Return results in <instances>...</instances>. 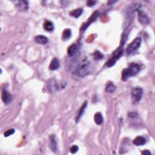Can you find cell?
Wrapping results in <instances>:
<instances>
[{"mask_svg":"<svg viewBox=\"0 0 155 155\" xmlns=\"http://www.w3.org/2000/svg\"><path fill=\"white\" fill-rule=\"evenodd\" d=\"M92 68L90 63L86 59H84L82 60V61L78 64V67L75 70V73L79 77H84L90 73Z\"/></svg>","mask_w":155,"mask_h":155,"instance_id":"1","label":"cell"},{"mask_svg":"<svg viewBox=\"0 0 155 155\" xmlns=\"http://www.w3.org/2000/svg\"><path fill=\"white\" fill-rule=\"evenodd\" d=\"M141 67L139 64L132 63L128 66V68L124 69L122 73V79L124 81H126L130 77L136 75L140 71Z\"/></svg>","mask_w":155,"mask_h":155,"instance_id":"2","label":"cell"},{"mask_svg":"<svg viewBox=\"0 0 155 155\" xmlns=\"http://www.w3.org/2000/svg\"><path fill=\"white\" fill-rule=\"evenodd\" d=\"M142 39L141 38H136L127 47V53L128 54H131L135 51L141 46Z\"/></svg>","mask_w":155,"mask_h":155,"instance_id":"3","label":"cell"},{"mask_svg":"<svg viewBox=\"0 0 155 155\" xmlns=\"http://www.w3.org/2000/svg\"><path fill=\"white\" fill-rule=\"evenodd\" d=\"M123 55V49L122 48H119L117 51L114 52L113 54L112 57L106 63V66L110 67L115 64L117 60Z\"/></svg>","mask_w":155,"mask_h":155,"instance_id":"4","label":"cell"},{"mask_svg":"<svg viewBox=\"0 0 155 155\" xmlns=\"http://www.w3.org/2000/svg\"><path fill=\"white\" fill-rule=\"evenodd\" d=\"M143 94V90L141 87H134L131 92L132 98L133 102L136 103L141 100Z\"/></svg>","mask_w":155,"mask_h":155,"instance_id":"5","label":"cell"},{"mask_svg":"<svg viewBox=\"0 0 155 155\" xmlns=\"http://www.w3.org/2000/svg\"><path fill=\"white\" fill-rule=\"evenodd\" d=\"M138 19L139 23L142 25H147L150 22L149 18L147 14L139 9L138 10Z\"/></svg>","mask_w":155,"mask_h":155,"instance_id":"6","label":"cell"},{"mask_svg":"<svg viewBox=\"0 0 155 155\" xmlns=\"http://www.w3.org/2000/svg\"><path fill=\"white\" fill-rule=\"evenodd\" d=\"M48 88L51 91L58 90L60 88H63L64 86L59 84L58 82H56L54 79H50L47 82Z\"/></svg>","mask_w":155,"mask_h":155,"instance_id":"7","label":"cell"},{"mask_svg":"<svg viewBox=\"0 0 155 155\" xmlns=\"http://www.w3.org/2000/svg\"><path fill=\"white\" fill-rule=\"evenodd\" d=\"M49 147L53 152H56L58 148L57 138L55 135H51L49 137Z\"/></svg>","mask_w":155,"mask_h":155,"instance_id":"8","label":"cell"},{"mask_svg":"<svg viewBox=\"0 0 155 155\" xmlns=\"http://www.w3.org/2000/svg\"><path fill=\"white\" fill-rule=\"evenodd\" d=\"M2 99L4 102L6 104H8L12 101V97L11 94L10 93L6 90H3L2 91Z\"/></svg>","mask_w":155,"mask_h":155,"instance_id":"9","label":"cell"},{"mask_svg":"<svg viewBox=\"0 0 155 155\" xmlns=\"http://www.w3.org/2000/svg\"><path fill=\"white\" fill-rule=\"evenodd\" d=\"M16 7L20 11H26L28 9V2L26 1H17L16 4Z\"/></svg>","mask_w":155,"mask_h":155,"instance_id":"10","label":"cell"},{"mask_svg":"<svg viewBox=\"0 0 155 155\" xmlns=\"http://www.w3.org/2000/svg\"><path fill=\"white\" fill-rule=\"evenodd\" d=\"M78 52V46L76 44H72L71 46H70L67 50V53L69 57H74L77 55V53Z\"/></svg>","mask_w":155,"mask_h":155,"instance_id":"11","label":"cell"},{"mask_svg":"<svg viewBox=\"0 0 155 155\" xmlns=\"http://www.w3.org/2000/svg\"><path fill=\"white\" fill-rule=\"evenodd\" d=\"M133 143L134 145L137 146H141L146 143V139L143 136H138L136 138H134L133 141Z\"/></svg>","mask_w":155,"mask_h":155,"instance_id":"12","label":"cell"},{"mask_svg":"<svg viewBox=\"0 0 155 155\" xmlns=\"http://www.w3.org/2000/svg\"><path fill=\"white\" fill-rule=\"evenodd\" d=\"M87 106V102L86 101V102H84V104L81 106V108H79L77 115L76 116V122H78L79 119H81V118L83 114L84 113V111H85V109H86Z\"/></svg>","mask_w":155,"mask_h":155,"instance_id":"13","label":"cell"},{"mask_svg":"<svg viewBox=\"0 0 155 155\" xmlns=\"http://www.w3.org/2000/svg\"><path fill=\"white\" fill-rule=\"evenodd\" d=\"M59 67V61L57 58H54L51 62L49 66V69L51 71H55Z\"/></svg>","mask_w":155,"mask_h":155,"instance_id":"14","label":"cell"},{"mask_svg":"<svg viewBox=\"0 0 155 155\" xmlns=\"http://www.w3.org/2000/svg\"><path fill=\"white\" fill-rule=\"evenodd\" d=\"M94 121L97 125H101L103 122V117L102 114L100 112L95 113L94 116Z\"/></svg>","mask_w":155,"mask_h":155,"instance_id":"15","label":"cell"},{"mask_svg":"<svg viewBox=\"0 0 155 155\" xmlns=\"http://www.w3.org/2000/svg\"><path fill=\"white\" fill-rule=\"evenodd\" d=\"M82 12H83V10L82 9H81V8H79V9H77L73 10V11H71V12H70L69 14L71 17H75V18H78V17H79L81 15V14L82 13Z\"/></svg>","mask_w":155,"mask_h":155,"instance_id":"16","label":"cell"},{"mask_svg":"<svg viewBox=\"0 0 155 155\" xmlns=\"http://www.w3.org/2000/svg\"><path fill=\"white\" fill-rule=\"evenodd\" d=\"M43 27L44 29L47 32H52L54 30V25L50 21H46L44 23Z\"/></svg>","mask_w":155,"mask_h":155,"instance_id":"17","label":"cell"},{"mask_svg":"<svg viewBox=\"0 0 155 155\" xmlns=\"http://www.w3.org/2000/svg\"><path fill=\"white\" fill-rule=\"evenodd\" d=\"M35 41L40 44H46L48 43V38L43 35H38L35 38Z\"/></svg>","mask_w":155,"mask_h":155,"instance_id":"18","label":"cell"},{"mask_svg":"<svg viewBox=\"0 0 155 155\" xmlns=\"http://www.w3.org/2000/svg\"><path fill=\"white\" fill-rule=\"evenodd\" d=\"M98 16H99V12H98V11L94 12L92 14V15L91 16V17L88 19V23H87V24H86L87 25L83 28L84 30H85V29H86V28L87 27V26H88V25H90V23H93V21H95L96 19L98 17Z\"/></svg>","mask_w":155,"mask_h":155,"instance_id":"19","label":"cell"},{"mask_svg":"<svg viewBox=\"0 0 155 155\" xmlns=\"http://www.w3.org/2000/svg\"><path fill=\"white\" fill-rule=\"evenodd\" d=\"M71 35H72L71 30L70 29H65L63 32L62 39L66 41V40H67L71 38Z\"/></svg>","mask_w":155,"mask_h":155,"instance_id":"20","label":"cell"},{"mask_svg":"<svg viewBox=\"0 0 155 155\" xmlns=\"http://www.w3.org/2000/svg\"><path fill=\"white\" fill-rule=\"evenodd\" d=\"M116 90V86H114V85L112 83V82H110L109 84H107V86H106V92L107 93H113L114 91H115Z\"/></svg>","mask_w":155,"mask_h":155,"instance_id":"21","label":"cell"},{"mask_svg":"<svg viewBox=\"0 0 155 155\" xmlns=\"http://www.w3.org/2000/svg\"><path fill=\"white\" fill-rule=\"evenodd\" d=\"M93 57L96 60H100L103 58L104 55L102 53L98 51H96L93 53Z\"/></svg>","mask_w":155,"mask_h":155,"instance_id":"22","label":"cell"},{"mask_svg":"<svg viewBox=\"0 0 155 155\" xmlns=\"http://www.w3.org/2000/svg\"><path fill=\"white\" fill-rule=\"evenodd\" d=\"M15 129H13V128H11V129L7 130V131H6V132H4V136L5 137H8L9 136H11V135H12V134L15 133Z\"/></svg>","mask_w":155,"mask_h":155,"instance_id":"23","label":"cell"},{"mask_svg":"<svg viewBox=\"0 0 155 155\" xmlns=\"http://www.w3.org/2000/svg\"><path fill=\"white\" fill-rule=\"evenodd\" d=\"M78 147L77 146H75H75H73L71 147V148H70V151H71V153H76L78 151Z\"/></svg>","mask_w":155,"mask_h":155,"instance_id":"24","label":"cell"},{"mask_svg":"<svg viewBox=\"0 0 155 155\" xmlns=\"http://www.w3.org/2000/svg\"><path fill=\"white\" fill-rule=\"evenodd\" d=\"M96 1H92V0H90V1H87L86 4H87V6H88V7H92V6H93L94 4H96Z\"/></svg>","mask_w":155,"mask_h":155,"instance_id":"25","label":"cell"},{"mask_svg":"<svg viewBox=\"0 0 155 155\" xmlns=\"http://www.w3.org/2000/svg\"><path fill=\"white\" fill-rule=\"evenodd\" d=\"M142 154L144 155H150V154H152L151 152H150L149 150H144L143 152H142L141 153Z\"/></svg>","mask_w":155,"mask_h":155,"instance_id":"26","label":"cell"},{"mask_svg":"<svg viewBox=\"0 0 155 155\" xmlns=\"http://www.w3.org/2000/svg\"><path fill=\"white\" fill-rule=\"evenodd\" d=\"M136 115V113H134V112L130 113L128 114V116H129L130 118H135Z\"/></svg>","mask_w":155,"mask_h":155,"instance_id":"27","label":"cell"}]
</instances>
